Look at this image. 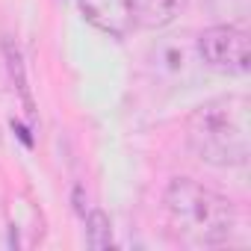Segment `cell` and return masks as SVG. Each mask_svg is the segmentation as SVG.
<instances>
[{"instance_id":"obj_9","label":"cell","mask_w":251,"mask_h":251,"mask_svg":"<svg viewBox=\"0 0 251 251\" xmlns=\"http://www.w3.org/2000/svg\"><path fill=\"white\" fill-rule=\"evenodd\" d=\"M210 6L222 21H230V24H242L248 15V0H210Z\"/></svg>"},{"instance_id":"obj_8","label":"cell","mask_w":251,"mask_h":251,"mask_svg":"<svg viewBox=\"0 0 251 251\" xmlns=\"http://www.w3.org/2000/svg\"><path fill=\"white\" fill-rule=\"evenodd\" d=\"M12 89H18V59L12 48L0 39V95H6Z\"/></svg>"},{"instance_id":"obj_4","label":"cell","mask_w":251,"mask_h":251,"mask_svg":"<svg viewBox=\"0 0 251 251\" xmlns=\"http://www.w3.org/2000/svg\"><path fill=\"white\" fill-rule=\"evenodd\" d=\"M151 68L166 77V80H192L198 71H204L198 50H195V39L189 36H163L154 48H151Z\"/></svg>"},{"instance_id":"obj_3","label":"cell","mask_w":251,"mask_h":251,"mask_svg":"<svg viewBox=\"0 0 251 251\" xmlns=\"http://www.w3.org/2000/svg\"><path fill=\"white\" fill-rule=\"evenodd\" d=\"M195 50L201 65L216 74L242 77L251 68V42L242 24H230V21L210 24L195 36Z\"/></svg>"},{"instance_id":"obj_7","label":"cell","mask_w":251,"mask_h":251,"mask_svg":"<svg viewBox=\"0 0 251 251\" xmlns=\"http://www.w3.org/2000/svg\"><path fill=\"white\" fill-rule=\"evenodd\" d=\"M86 242L98 251L112 245V225H109V216L103 210H92L86 216Z\"/></svg>"},{"instance_id":"obj_5","label":"cell","mask_w":251,"mask_h":251,"mask_svg":"<svg viewBox=\"0 0 251 251\" xmlns=\"http://www.w3.org/2000/svg\"><path fill=\"white\" fill-rule=\"evenodd\" d=\"M77 9L86 24L112 39L133 33V0H77Z\"/></svg>"},{"instance_id":"obj_6","label":"cell","mask_w":251,"mask_h":251,"mask_svg":"<svg viewBox=\"0 0 251 251\" xmlns=\"http://www.w3.org/2000/svg\"><path fill=\"white\" fill-rule=\"evenodd\" d=\"M189 6V0H133V27L160 33L172 27Z\"/></svg>"},{"instance_id":"obj_2","label":"cell","mask_w":251,"mask_h":251,"mask_svg":"<svg viewBox=\"0 0 251 251\" xmlns=\"http://www.w3.org/2000/svg\"><path fill=\"white\" fill-rule=\"evenodd\" d=\"M169 233L186 248L225 245L236 227V207L227 195L195 177H175L163 192Z\"/></svg>"},{"instance_id":"obj_1","label":"cell","mask_w":251,"mask_h":251,"mask_svg":"<svg viewBox=\"0 0 251 251\" xmlns=\"http://www.w3.org/2000/svg\"><path fill=\"white\" fill-rule=\"evenodd\" d=\"M251 100L248 95L227 92L204 100L186 118L189 151L216 169L245 166L251 157Z\"/></svg>"}]
</instances>
